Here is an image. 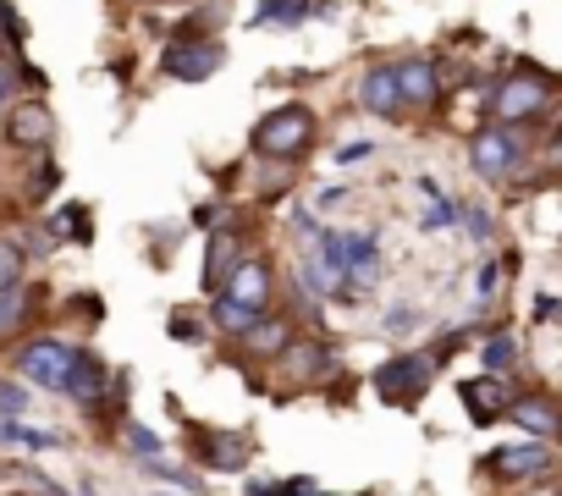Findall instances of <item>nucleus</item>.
<instances>
[{"instance_id": "6ab92c4d", "label": "nucleus", "mask_w": 562, "mask_h": 496, "mask_svg": "<svg viewBox=\"0 0 562 496\" xmlns=\"http://www.w3.org/2000/svg\"><path fill=\"white\" fill-rule=\"evenodd\" d=\"M304 12H310V0H259L254 23H259V29H299Z\"/></svg>"}, {"instance_id": "4be33fe9", "label": "nucleus", "mask_w": 562, "mask_h": 496, "mask_svg": "<svg viewBox=\"0 0 562 496\" xmlns=\"http://www.w3.org/2000/svg\"><path fill=\"white\" fill-rule=\"evenodd\" d=\"M18 288H23V248L0 237V293H18Z\"/></svg>"}, {"instance_id": "473e14b6", "label": "nucleus", "mask_w": 562, "mask_h": 496, "mask_svg": "<svg viewBox=\"0 0 562 496\" xmlns=\"http://www.w3.org/2000/svg\"><path fill=\"white\" fill-rule=\"evenodd\" d=\"M496 288H502V271L485 266V271H480V298H496Z\"/></svg>"}, {"instance_id": "1a4fd4ad", "label": "nucleus", "mask_w": 562, "mask_h": 496, "mask_svg": "<svg viewBox=\"0 0 562 496\" xmlns=\"http://www.w3.org/2000/svg\"><path fill=\"white\" fill-rule=\"evenodd\" d=\"M546 469H551V447L546 441H513V447H496L485 458V474H496V480H535Z\"/></svg>"}, {"instance_id": "e433bc0d", "label": "nucleus", "mask_w": 562, "mask_h": 496, "mask_svg": "<svg viewBox=\"0 0 562 496\" xmlns=\"http://www.w3.org/2000/svg\"><path fill=\"white\" fill-rule=\"evenodd\" d=\"M546 155H551V166H562V127L551 133V149H546Z\"/></svg>"}, {"instance_id": "6e6552de", "label": "nucleus", "mask_w": 562, "mask_h": 496, "mask_svg": "<svg viewBox=\"0 0 562 496\" xmlns=\"http://www.w3.org/2000/svg\"><path fill=\"white\" fill-rule=\"evenodd\" d=\"M281 364H288V375H293L299 386H326V381L342 370V359H337L331 342H288Z\"/></svg>"}, {"instance_id": "423d86ee", "label": "nucleus", "mask_w": 562, "mask_h": 496, "mask_svg": "<svg viewBox=\"0 0 562 496\" xmlns=\"http://www.w3.org/2000/svg\"><path fill=\"white\" fill-rule=\"evenodd\" d=\"M518 155H524V138L502 122V127H485V133H474V144H469V160H474V171L480 177H507L513 166H518Z\"/></svg>"}, {"instance_id": "dca6fc26", "label": "nucleus", "mask_w": 562, "mask_h": 496, "mask_svg": "<svg viewBox=\"0 0 562 496\" xmlns=\"http://www.w3.org/2000/svg\"><path fill=\"white\" fill-rule=\"evenodd\" d=\"M105 386H111V370L94 359V353H72V375H67V397H78L83 408H100L105 403Z\"/></svg>"}, {"instance_id": "7ed1b4c3", "label": "nucleus", "mask_w": 562, "mask_h": 496, "mask_svg": "<svg viewBox=\"0 0 562 496\" xmlns=\"http://www.w3.org/2000/svg\"><path fill=\"white\" fill-rule=\"evenodd\" d=\"M18 375L45 386V392H67V375H72V348L56 342V337H40L18 353Z\"/></svg>"}, {"instance_id": "f3484780", "label": "nucleus", "mask_w": 562, "mask_h": 496, "mask_svg": "<svg viewBox=\"0 0 562 496\" xmlns=\"http://www.w3.org/2000/svg\"><path fill=\"white\" fill-rule=\"evenodd\" d=\"M221 298H232L237 309H254V315H265V304H270V271L259 266V260H243V271L226 282V293Z\"/></svg>"}, {"instance_id": "58836bf2", "label": "nucleus", "mask_w": 562, "mask_h": 496, "mask_svg": "<svg viewBox=\"0 0 562 496\" xmlns=\"http://www.w3.org/2000/svg\"><path fill=\"white\" fill-rule=\"evenodd\" d=\"M557 496H562V491H557Z\"/></svg>"}, {"instance_id": "9d476101", "label": "nucleus", "mask_w": 562, "mask_h": 496, "mask_svg": "<svg viewBox=\"0 0 562 496\" xmlns=\"http://www.w3.org/2000/svg\"><path fill=\"white\" fill-rule=\"evenodd\" d=\"M7 138H12L18 149H50V138H56V116H50V105H40V100H18V105L7 111Z\"/></svg>"}, {"instance_id": "bb28decb", "label": "nucleus", "mask_w": 562, "mask_h": 496, "mask_svg": "<svg viewBox=\"0 0 562 496\" xmlns=\"http://www.w3.org/2000/svg\"><path fill=\"white\" fill-rule=\"evenodd\" d=\"M50 232H56V237H61V232H72L78 243H89V215H83L78 204H67V210H61V215L50 221Z\"/></svg>"}, {"instance_id": "20e7f679", "label": "nucleus", "mask_w": 562, "mask_h": 496, "mask_svg": "<svg viewBox=\"0 0 562 496\" xmlns=\"http://www.w3.org/2000/svg\"><path fill=\"white\" fill-rule=\"evenodd\" d=\"M221 45H210V40H171L166 45V56H160V67H166V78H177V83H204V78H215L221 72Z\"/></svg>"}, {"instance_id": "72a5a7b5", "label": "nucleus", "mask_w": 562, "mask_h": 496, "mask_svg": "<svg viewBox=\"0 0 562 496\" xmlns=\"http://www.w3.org/2000/svg\"><path fill=\"white\" fill-rule=\"evenodd\" d=\"M447 221H452V210H447V204H436V210H425V221H419V226H425V232H436V226H447Z\"/></svg>"}, {"instance_id": "f03ea898", "label": "nucleus", "mask_w": 562, "mask_h": 496, "mask_svg": "<svg viewBox=\"0 0 562 496\" xmlns=\"http://www.w3.org/2000/svg\"><path fill=\"white\" fill-rule=\"evenodd\" d=\"M310 144H315V111L310 105H276L254 127V155L259 160H304Z\"/></svg>"}, {"instance_id": "4468645a", "label": "nucleus", "mask_w": 562, "mask_h": 496, "mask_svg": "<svg viewBox=\"0 0 562 496\" xmlns=\"http://www.w3.org/2000/svg\"><path fill=\"white\" fill-rule=\"evenodd\" d=\"M397 89H403V105H436V100H441V72H436V61H425V56L397 61Z\"/></svg>"}, {"instance_id": "2eb2a0df", "label": "nucleus", "mask_w": 562, "mask_h": 496, "mask_svg": "<svg viewBox=\"0 0 562 496\" xmlns=\"http://www.w3.org/2000/svg\"><path fill=\"white\" fill-rule=\"evenodd\" d=\"M359 105H364L370 116H392V111H403L397 67H370V72L359 78Z\"/></svg>"}, {"instance_id": "c9c22d12", "label": "nucleus", "mask_w": 562, "mask_h": 496, "mask_svg": "<svg viewBox=\"0 0 562 496\" xmlns=\"http://www.w3.org/2000/svg\"><path fill=\"white\" fill-rule=\"evenodd\" d=\"M0 100H12V61H0Z\"/></svg>"}, {"instance_id": "5701e85b", "label": "nucleus", "mask_w": 562, "mask_h": 496, "mask_svg": "<svg viewBox=\"0 0 562 496\" xmlns=\"http://www.w3.org/2000/svg\"><path fill=\"white\" fill-rule=\"evenodd\" d=\"M122 441H127V447L138 452V463H144V458H160V452H166V441H160L155 430H144V425H133V419H122Z\"/></svg>"}, {"instance_id": "f8f14e48", "label": "nucleus", "mask_w": 562, "mask_h": 496, "mask_svg": "<svg viewBox=\"0 0 562 496\" xmlns=\"http://www.w3.org/2000/svg\"><path fill=\"white\" fill-rule=\"evenodd\" d=\"M193 436H199V458L215 474H243L248 458H254V441L243 430H193Z\"/></svg>"}, {"instance_id": "aec40b11", "label": "nucleus", "mask_w": 562, "mask_h": 496, "mask_svg": "<svg viewBox=\"0 0 562 496\" xmlns=\"http://www.w3.org/2000/svg\"><path fill=\"white\" fill-rule=\"evenodd\" d=\"M513 359H518V337H513V331H496V337L485 342V353H480V370H485V375H502Z\"/></svg>"}, {"instance_id": "ddd939ff", "label": "nucleus", "mask_w": 562, "mask_h": 496, "mask_svg": "<svg viewBox=\"0 0 562 496\" xmlns=\"http://www.w3.org/2000/svg\"><path fill=\"white\" fill-rule=\"evenodd\" d=\"M243 271V237L237 232H210V248H204V293H226V282Z\"/></svg>"}, {"instance_id": "2f4dec72", "label": "nucleus", "mask_w": 562, "mask_h": 496, "mask_svg": "<svg viewBox=\"0 0 562 496\" xmlns=\"http://www.w3.org/2000/svg\"><path fill=\"white\" fill-rule=\"evenodd\" d=\"M463 226H469V232H474V237H480V243H485V232H491V215H485V210H474V204H469V210H463Z\"/></svg>"}, {"instance_id": "b1692460", "label": "nucleus", "mask_w": 562, "mask_h": 496, "mask_svg": "<svg viewBox=\"0 0 562 496\" xmlns=\"http://www.w3.org/2000/svg\"><path fill=\"white\" fill-rule=\"evenodd\" d=\"M23 320H29V293L23 288L18 293H0V337H12Z\"/></svg>"}, {"instance_id": "4c0bfd02", "label": "nucleus", "mask_w": 562, "mask_h": 496, "mask_svg": "<svg viewBox=\"0 0 562 496\" xmlns=\"http://www.w3.org/2000/svg\"><path fill=\"white\" fill-rule=\"evenodd\" d=\"M155 496H171V491H155Z\"/></svg>"}, {"instance_id": "c85d7f7f", "label": "nucleus", "mask_w": 562, "mask_h": 496, "mask_svg": "<svg viewBox=\"0 0 562 496\" xmlns=\"http://www.w3.org/2000/svg\"><path fill=\"white\" fill-rule=\"evenodd\" d=\"M370 155H375V144H370V138H353V144L337 149V166H364Z\"/></svg>"}, {"instance_id": "9b49d317", "label": "nucleus", "mask_w": 562, "mask_h": 496, "mask_svg": "<svg viewBox=\"0 0 562 496\" xmlns=\"http://www.w3.org/2000/svg\"><path fill=\"white\" fill-rule=\"evenodd\" d=\"M507 419H513L518 430H529L535 441L562 436V403H557V397H546V392H518V397H513V408H507Z\"/></svg>"}, {"instance_id": "393cba45", "label": "nucleus", "mask_w": 562, "mask_h": 496, "mask_svg": "<svg viewBox=\"0 0 562 496\" xmlns=\"http://www.w3.org/2000/svg\"><path fill=\"white\" fill-rule=\"evenodd\" d=\"M29 40V29H23V12L12 7V0H0V45H7V50H18Z\"/></svg>"}, {"instance_id": "a211bd4d", "label": "nucleus", "mask_w": 562, "mask_h": 496, "mask_svg": "<svg viewBox=\"0 0 562 496\" xmlns=\"http://www.w3.org/2000/svg\"><path fill=\"white\" fill-rule=\"evenodd\" d=\"M243 342H248V353H259V359H281V353H288V342H293V326L281 320V315H259Z\"/></svg>"}, {"instance_id": "0eeeda50", "label": "nucleus", "mask_w": 562, "mask_h": 496, "mask_svg": "<svg viewBox=\"0 0 562 496\" xmlns=\"http://www.w3.org/2000/svg\"><path fill=\"white\" fill-rule=\"evenodd\" d=\"M458 397H463L474 425H491V419H507L518 392L507 386V375H469V381H458Z\"/></svg>"}, {"instance_id": "cd10ccee", "label": "nucleus", "mask_w": 562, "mask_h": 496, "mask_svg": "<svg viewBox=\"0 0 562 496\" xmlns=\"http://www.w3.org/2000/svg\"><path fill=\"white\" fill-rule=\"evenodd\" d=\"M0 414H29V392L23 386H12V381H0Z\"/></svg>"}, {"instance_id": "f704fd0d", "label": "nucleus", "mask_w": 562, "mask_h": 496, "mask_svg": "<svg viewBox=\"0 0 562 496\" xmlns=\"http://www.w3.org/2000/svg\"><path fill=\"white\" fill-rule=\"evenodd\" d=\"M171 337H177V342H199V331H193V320H188V315H177V320H171Z\"/></svg>"}, {"instance_id": "c756f323", "label": "nucleus", "mask_w": 562, "mask_h": 496, "mask_svg": "<svg viewBox=\"0 0 562 496\" xmlns=\"http://www.w3.org/2000/svg\"><path fill=\"white\" fill-rule=\"evenodd\" d=\"M414 320H419L414 309H386V320H381V326H386L392 337H408V331H414Z\"/></svg>"}, {"instance_id": "7c9ffc66", "label": "nucleus", "mask_w": 562, "mask_h": 496, "mask_svg": "<svg viewBox=\"0 0 562 496\" xmlns=\"http://www.w3.org/2000/svg\"><path fill=\"white\" fill-rule=\"evenodd\" d=\"M193 221H199L204 232H221V221H226V204H199V210H193Z\"/></svg>"}, {"instance_id": "a878e982", "label": "nucleus", "mask_w": 562, "mask_h": 496, "mask_svg": "<svg viewBox=\"0 0 562 496\" xmlns=\"http://www.w3.org/2000/svg\"><path fill=\"white\" fill-rule=\"evenodd\" d=\"M144 469H149L155 480H166V485H182V491H199V474H188V469H177V463H160V458H144Z\"/></svg>"}, {"instance_id": "412c9836", "label": "nucleus", "mask_w": 562, "mask_h": 496, "mask_svg": "<svg viewBox=\"0 0 562 496\" xmlns=\"http://www.w3.org/2000/svg\"><path fill=\"white\" fill-rule=\"evenodd\" d=\"M254 309H237L232 298H215V331H226V337H248L254 331Z\"/></svg>"}, {"instance_id": "39448f33", "label": "nucleus", "mask_w": 562, "mask_h": 496, "mask_svg": "<svg viewBox=\"0 0 562 496\" xmlns=\"http://www.w3.org/2000/svg\"><path fill=\"white\" fill-rule=\"evenodd\" d=\"M551 105V83L540 78V72H518V78H507L502 89H496V116L502 122H529V116H540Z\"/></svg>"}, {"instance_id": "f257e3e1", "label": "nucleus", "mask_w": 562, "mask_h": 496, "mask_svg": "<svg viewBox=\"0 0 562 496\" xmlns=\"http://www.w3.org/2000/svg\"><path fill=\"white\" fill-rule=\"evenodd\" d=\"M436 370H441V353H436V348H419V353H397V359H386V364L370 375V386H375L381 403H392V408H414V403L436 386Z\"/></svg>"}]
</instances>
